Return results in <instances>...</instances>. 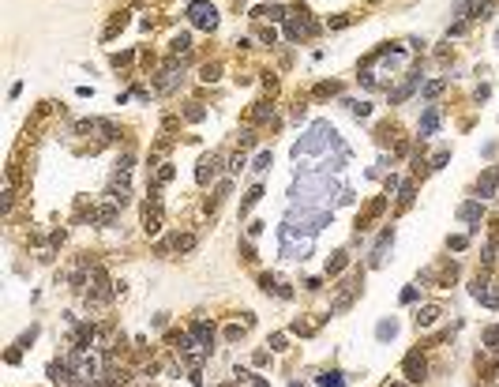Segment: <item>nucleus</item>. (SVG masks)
Segmentation results:
<instances>
[{
  "mask_svg": "<svg viewBox=\"0 0 499 387\" xmlns=\"http://www.w3.org/2000/svg\"><path fill=\"white\" fill-rule=\"evenodd\" d=\"M188 19L199 26V31H214V26H218V12H214L210 0H195V4L188 8Z\"/></svg>",
  "mask_w": 499,
  "mask_h": 387,
  "instance_id": "1",
  "label": "nucleus"
},
{
  "mask_svg": "<svg viewBox=\"0 0 499 387\" xmlns=\"http://www.w3.org/2000/svg\"><path fill=\"white\" fill-rule=\"evenodd\" d=\"M143 229H147V233H158L161 229V196H158V188H150V199L143 203Z\"/></svg>",
  "mask_w": 499,
  "mask_h": 387,
  "instance_id": "2",
  "label": "nucleus"
},
{
  "mask_svg": "<svg viewBox=\"0 0 499 387\" xmlns=\"http://www.w3.org/2000/svg\"><path fill=\"white\" fill-rule=\"evenodd\" d=\"M357 293H360V275H357V278H349V282H342L338 297H334V305H330V316H342L345 308L357 301Z\"/></svg>",
  "mask_w": 499,
  "mask_h": 387,
  "instance_id": "3",
  "label": "nucleus"
},
{
  "mask_svg": "<svg viewBox=\"0 0 499 387\" xmlns=\"http://www.w3.org/2000/svg\"><path fill=\"white\" fill-rule=\"evenodd\" d=\"M402 372H406V380H409V383H420V380L428 376V361L413 350V353H406V361H402Z\"/></svg>",
  "mask_w": 499,
  "mask_h": 387,
  "instance_id": "4",
  "label": "nucleus"
},
{
  "mask_svg": "<svg viewBox=\"0 0 499 387\" xmlns=\"http://www.w3.org/2000/svg\"><path fill=\"white\" fill-rule=\"evenodd\" d=\"M218 166H222V154H207V158L199 162V169H195V181H199V185L214 181L218 177Z\"/></svg>",
  "mask_w": 499,
  "mask_h": 387,
  "instance_id": "5",
  "label": "nucleus"
},
{
  "mask_svg": "<svg viewBox=\"0 0 499 387\" xmlns=\"http://www.w3.org/2000/svg\"><path fill=\"white\" fill-rule=\"evenodd\" d=\"M191 342L195 346H203V350H210V342H214V323H207V320H199V323H191Z\"/></svg>",
  "mask_w": 499,
  "mask_h": 387,
  "instance_id": "6",
  "label": "nucleus"
},
{
  "mask_svg": "<svg viewBox=\"0 0 499 387\" xmlns=\"http://www.w3.org/2000/svg\"><path fill=\"white\" fill-rule=\"evenodd\" d=\"M383 211H387V196H379V199H372V203H368V211H364V215L357 218V229H368V226H372V222H376V218L383 215Z\"/></svg>",
  "mask_w": 499,
  "mask_h": 387,
  "instance_id": "7",
  "label": "nucleus"
},
{
  "mask_svg": "<svg viewBox=\"0 0 499 387\" xmlns=\"http://www.w3.org/2000/svg\"><path fill=\"white\" fill-rule=\"evenodd\" d=\"M173 173H177V169H173V162H158V169L150 173V188H161V185H169V181H173Z\"/></svg>",
  "mask_w": 499,
  "mask_h": 387,
  "instance_id": "8",
  "label": "nucleus"
},
{
  "mask_svg": "<svg viewBox=\"0 0 499 387\" xmlns=\"http://www.w3.org/2000/svg\"><path fill=\"white\" fill-rule=\"evenodd\" d=\"M495 185H499V169H488L481 181H477V196H492L495 192Z\"/></svg>",
  "mask_w": 499,
  "mask_h": 387,
  "instance_id": "9",
  "label": "nucleus"
},
{
  "mask_svg": "<svg viewBox=\"0 0 499 387\" xmlns=\"http://www.w3.org/2000/svg\"><path fill=\"white\" fill-rule=\"evenodd\" d=\"M436 128H439V109H436V105H428L424 117H420V135H431Z\"/></svg>",
  "mask_w": 499,
  "mask_h": 387,
  "instance_id": "10",
  "label": "nucleus"
},
{
  "mask_svg": "<svg viewBox=\"0 0 499 387\" xmlns=\"http://www.w3.org/2000/svg\"><path fill=\"white\" fill-rule=\"evenodd\" d=\"M439 316H443V312H439V305H424V308L417 312V327H431Z\"/></svg>",
  "mask_w": 499,
  "mask_h": 387,
  "instance_id": "11",
  "label": "nucleus"
},
{
  "mask_svg": "<svg viewBox=\"0 0 499 387\" xmlns=\"http://www.w3.org/2000/svg\"><path fill=\"white\" fill-rule=\"evenodd\" d=\"M169 49H173V56H177V61H184V56L191 53V38H188V34H177Z\"/></svg>",
  "mask_w": 499,
  "mask_h": 387,
  "instance_id": "12",
  "label": "nucleus"
},
{
  "mask_svg": "<svg viewBox=\"0 0 499 387\" xmlns=\"http://www.w3.org/2000/svg\"><path fill=\"white\" fill-rule=\"evenodd\" d=\"M481 215H484L481 203H462V207H458V218L462 222H481Z\"/></svg>",
  "mask_w": 499,
  "mask_h": 387,
  "instance_id": "13",
  "label": "nucleus"
},
{
  "mask_svg": "<svg viewBox=\"0 0 499 387\" xmlns=\"http://www.w3.org/2000/svg\"><path fill=\"white\" fill-rule=\"evenodd\" d=\"M417 83H420V75H417V72H409V79H406V83H402V86H398V91H394V94H390V102H402V98H409V94H413V86H417Z\"/></svg>",
  "mask_w": 499,
  "mask_h": 387,
  "instance_id": "14",
  "label": "nucleus"
},
{
  "mask_svg": "<svg viewBox=\"0 0 499 387\" xmlns=\"http://www.w3.org/2000/svg\"><path fill=\"white\" fill-rule=\"evenodd\" d=\"M90 342H94V323H83L79 327V335H75V350H90Z\"/></svg>",
  "mask_w": 499,
  "mask_h": 387,
  "instance_id": "15",
  "label": "nucleus"
},
{
  "mask_svg": "<svg viewBox=\"0 0 499 387\" xmlns=\"http://www.w3.org/2000/svg\"><path fill=\"white\" fill-rule=\"evenodd\" d=\"M177 252H191L195 248V233H173V241H169Z\"/></svg>",
  "mask_w": 499,
  "mask_h": 387,
  "instance_id": "16",
  "label": "nucleus"
},
{
  "mask_svg": "<svg viewBox=\"0 0 499 387\" xmlns=\"http://www.w3.org/2000/svg\"><path fill=\"white\" fill-rule=\"evenodd\" d=\"M345 263H349V256H345V252H334V256L327 259V275H342Z\"/></svg>",
  "mask_w": 499,
  "mask_h": 387,
  "instance_id": "17",
  "label": "nucleus"
},
{
  "mask_svg": "<svg viewBox=\"0 0 499 387\" xmlns=\"http://www.w3.org/2000/svg\"><path fill=\"white\" fill-rule=\"evenodd\" d=\"M94 222H102V226H113V222H117V203H109V207H98Z\"/></svg>",
  "mask_w": 499,
  "mask_h": 387,
  "instance_id": "18",
  "label": "nucleus"
},
{
  "mask_svg": "<svg viewBox=\"0 0 499 387\" xmlns=\"http://www.w3.org/2000/svg\"><path fill=\"white\" fill-rule=\"evenodd\" d=\"M124 26H128V12H117V15H113V23L105 26V34H102V38H113L117 31H124Z\"/></svg>",
  "mask_w": 499,
  "mask_h": 387,
  "instance_id": "19",
  "label": "nucleus"
},
{
  "mask_svg": "<svg viewBox=\"0 0 499 387\" xmlns=\"http://www.w3.org/2000/svg\"><path fill=\"white\" fill-rule=\"evenodd\" d=\"M218 75H222V68H218L214 61H210V64H203V72H199V79H203V83H214Z\"/></svg>",
  "mask_w": 499,
  "mask_h": 387,
  "instance_id": "20",
  "label": "nucleus"
},
{
  "mask_svg": "<svg viewBox=\"0 0 499 387\" xmlns=\"http://www.w3.org/2000/svg\"><path fill=\"white\" fill-rule=\"evenodd\" d=\"M255 19H274V23H278V19H282V8H278V4H271V8H255Z\"/></svg>",
  "mask_w": 499,
  "mask_h": 387,
  "instance_id": "21",
  "label": "nucleus"
},
{
  "mask_svg": "<svg viewBox=\"0 0 499 387\" xmlns=\"http://www.w3.org/2000/svg\"><path fill=\"white\" fill-rule=\"evenodd\" d=\"M184 117H188L191 124H195V121H203V117H207V109H203V105H199V102H191L188 109H184Z\"/></svg>",
  "mask_w": 499,
  "mask_h": 387,
  "instance_id": "22",
  "label": "nucleus"
},
{
  "mask_svg": "<svg viewBox=\"0 0 499 387\" xmlns=\"http://www.w3.org/2000/svg\"><path fill=\"white\" fill-rule=\"evenodd\" d=\"M394 331H398V323H394V320H383V323L376 327V335H379V338H394Z\"/></svg>",
  "mask_w": 499,
  "mask_h": 387,
  "instance_id": "23",
  "label": "nucleus"
},
{
  "mask_svg": "<svg viewBox=\"0 0 499 387\" xmlns=\"http://www.w3.org/2000/svg\"><path fill=\"white\" fill-rule=\"evenodd\" d=\"M330 94H338V83H319L315 86V98H330Z\"/></svg>",
  "mask_w": 499,
  "mask_h": 387,
  "instance_id": "24",
  "label": "nucleus"
},
{
  "mask_svg": "<svg viewBox=\"0 0 499 387\" xmlns=\"http://www.w3.org/2000/svg\"><path fill=\"white\" fill-rule=\"evenodd\" d=\"M319 383H323V387H345V383L338 380V372H323V376H319Z\"/></svg>",
  "mask_w": 499,
  "mask_h": 387,
  "instance_id": "25",
  "label": "nucleus"
},
{
  "mask_svg": "<svg viewBox=\"0 0 499 387\" xmlns=\"http://www.w3.org/2000/svg\"><path fill=\"white\" fill-rule=\"evenodd\" d=\"M124 64H131V49H124V53H113V68H124Z\"/></svg>",
  "mask_w": 499,
  "mask_h": 387,
  "instance_id": "26",
  "label": "nucleus"
},
{
  "mask_svg": "<svg viewBox=\"0 0 499 387\" xmlns=\"http://www.w3.org/2000/svg\"><path fill=\"white\" fill-rule=\"evenodd\" d=\"M484 346H492V350H499V327H492V331H484Z\"/></svg>",
  "mask_w": 499,
  "mask_h": 387,
  "instance_id": "27",
  "label": "nucleus"
},
{
  "mask_svg": "<svg viewBox=\"0 0 499 387\" xmlns=\"http://www.w3.org/2000/svg\"><path fill=\"white\" fill-rule=\"evenodd\" d=\"M349 109L357 113V117H368V113H372V105H368V102H349Z\"/></svg>",
  "mask_w": 499,
  "mask_h": 387,
  "instance_id": "28",
  "label": "nucleus"
},
{
  "mask_svg": "<svg viewBox=\"0 0 499 387\" xmlns=\"http://www.w3.org/2000/svg\"><path fill=\"white\" fill-rule=\"evenodd\" d=\"M255 169H271V151H263V154L255 158Z\"/></svg>",
  "mask_w": 499,
  "mask_h": 387,
  "instance_id": "29",
  "label": "nucleus"
},
{
  "mask_svg": "<svg viewBox=\"0 0 499 387\" xmlns=\"http://www.w3.org/2000/svg\"><path fill=\"white\" fill-rule=\"evenodd\" d=\"M259 196H263V188H252V192H248V199H244V207H241V211H248V207H252V203H255Z\"/></svg>",
  "mask_w": 499,
  "mask_h": 387,
  "instance_id": "30",
  "label": "nucleus"
},
{
  "mask_svg": "<svg viewBox=\"0 0 499 387\" xmlns=\"http://www.w3.org/2000/svg\"><path fill=\"white\" fill-rule=\"evenodd\" d=\"M447 158H450V151H439V154H436V158H431V169H439V166H443V162H447Z\"/></svg>",
  "mask_w": 499,
  "mask_h": 387,
  "instance_id": "31",
  "label": "nucleus"
},
{
  "mask_svg": "<svg viewBox=\"0 0 499 387\" xmlns=\"http://www.w3.org/2000/svg\"><path fill=\"white\" fill-rule=\"evenodd\" d=\"M439 91H443V79H436V83H428V86H424V94H428V98H431V94H439Z\"/></svg>",
  "mask_w": 499,
  "mask_h": 387,
  "instance_id": "32",
  "label": "nucleus"
},
{
  "mask_svg": "<svg viewBox=\"0 0 499 387\" xmlns=\"http://www.w3.org/2000/svg\"><path fill=\"white\" fill-rule=\"evenodd\" d=\"M293 331H296V335H312V323H301V320H296V323H293Z\"/></svg>",
  "mask_w": 499,
  "mask_h": 387,
  "instance_id": "33",
  "label": "nucleus"
},
{
  "mask_svg": "<svg viewBox=\"0 0 499 387\" xmlns=\"http://www.w3.org/2000/svg\"><path fill=\"white\" fill-rule=\"evenodd\" d=\"M271 350H285V335H274L271 338Z\"/></svg>",
  "mask_w": 499,
  "mask_h": 387,
  "instance_id": "34",
  "label": "nucleus"
},
{
  "mask_svg": "<svg viewBox=\"0 0 499 387\" xmlns=\"http://www.w3.org/2000/svg\"><path fill=\"white\" fill-rule=\"evenodd\" d=\"M259 38H263V42H271V45H274V38H278V34L271 31V26H263V31H259Z\"/></svg>",
  "mask_w": 499,
  "mask_h": 387,
  "instance_id": "35",
  "label": "nucleus"
},
{
  "mask_svg": "<svg viewBox=\"0 0 499 387\" xmlns=\"http://www.w3.org/2000/svg\"><path fill=\"white\" fill-rule=\"evenodd\" d=\"M383 387H406V383H383Z\"/></svg>",
  "mask_w": 499,
  "mask_h": 387,
  "instance_id": "36",
  "label": "nucleus"
}]
</instances>
